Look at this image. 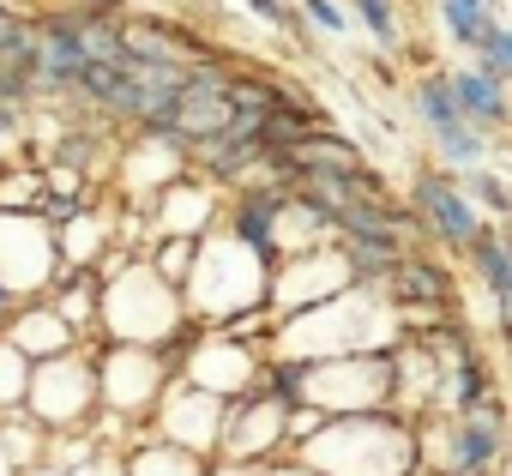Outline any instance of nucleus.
Wrapping results in <instances>:
<instances>
[{
  "instance_id": "6",
  "label": "nucleus",
  "mask_w": 512,
  "mask_h": 476,
  "mask_svg": "<svg viewBox=\"0 0 512 476\" xmlns=\"http://www.w3.org/2000/svg\"><path fill=\"white\" fill-rule=\"evenodd\" d=\"M266 223H272V199H266V193H260V199H247V211H241V235H247L253 248H272Z\"/></svg>"
},
{
  "instance_id": "13",
  "label": "nucleus",
  "mask_w": 512,
  "mask_h": 476,
  "mask_svg": "<svg viewBox=\"0 0 512 476\" xmlns=\"http://www.w3.org/2000/svg\"><path fill=\"white\" fill-rule=\"evenodd\" d=\"M253 13H266V19H284V0H247Z\"/></svg>"
},
{
  "instance_id": "5",
  "label": "nucleus",
  "mask_w": 512,
  "mask_h": 476,
  "mask_svg": "<svg viewBox=\"0 0 512 476\" xmlns=\"http://www.w3.org/2000/svg\"><path fill=\"white\" fill-rule=\"evenodd\" d=\"M488 452H494V428H488V422H470V428H458V464H464V470H476Z\"/></svg>"
},
{
  "instance_id": "4",
  "label": "nucleus",
  "mask_w": 512,
  "mask_h": 476,
  "mask_svg": "<svg viewBox=\"0 0 512 476\" xmlns=\"http://www.w3.org/2000/svg\"><path fill=\"white\" fill-rule=\"evenodd\" d=\"M416 109L428 115V127H434V133H452V127H464V115H458V103H452V85H446V79H428V85H416Z\"/></svg>"
},
{
  "instance_id": "2",
  "label": "nucleus",
  "mask_w": 512,
  "mask_h": 476,
  "mask_svg": "<svg viewBox=\"0 0 512 476\" xmlns=\"http://www.w3.org/2000/svg\"><path fill=\"white\" fill-rule=\"evenodd\" d=\"M446 85H452L458 115H476V121H506V91H500L488 73H458V79H446Z\"/></svg>"
},
{
  "instance_id": "11",
  "label": "nucleus",
  "mask_w": 512,
  "mask_h": 476,
  "mask_svg": "<svg viewBox=\"0 0 512 476\" xmlns=\"http://www.w3.org/2000/svg\"><path fill=\"white\" fill-rule=\"evenodd\" d=\"M458 398H464V404H476V398H482V368H476V362H464V368H458Z\"/></svg>"
},
{
  "instance_id": "3",
  "label": "nucleus",
  "mask_w": 512,
  "mask_h": 476,
  "mask_svg": "<svg viewBox=\"0 0 512 476\" xmlns=\"http://www.w3.org/2000/svg\"><path fill=\"white\" fill-rule=\"evenodd\" d=\"M440 7H446V25H452L458 43H470V49L488 43V31H494L488 7H494V0H440Z\"/></svg>"
},
{
  "instance_id": "10",
  "label": "nucleus",
  "mask_w": 512,
  "mask_h": 476,
  "mask_svg": "<svg viewBox=\"0 0 512 476\" xmlns=\"http://www.w3.org/2000/svg\"><path fill=\"white\" fill-rule=\"evenodd\" d=\"M470 193H476V199H488L494 211H512V193H506L494 175H470Z\"/></svg>"
},
{
  "instance_id": "1",
  "label": "nucleus",
  "mask_w": 512,
  "mask_h": 476,
  "mask_svg": "<svg viewBox=\"0 0 512 476\" xmlns=\"http://www.w3.org/2000/svg\"><path fill=\"white\" fill-rule=\"evenodd\" d=\"M416 205H422V217L446 235L452 248H464V242H476V235H482V223H476L470 199H464L446 175H422V181H416Z\"/></svg>"
},
{
  "instance_id": "7",
  "label": "nucleus",
  "mask_w": 512,
  "mask_h": 476,
  "mask_svg": "<svg viewBox=\"0 0 512 476\" xmlns=\"http://www.w3.org/2000/svg\"><path fill=\"white\" fill-rule=\"evenodd\" d=\"M440 145H446L452 163H476V157H482V133H470V121L452 127V133H440Z\"/></svg>"
},
{
  "instance_id": "9",
  "label": "nucleus",
  "mask_w": 512,
  "mask_h": 476,
  "mask_svg": "<svg viewBox=\"0 0 512 476\" xmlns=\"http://www.w3.org/2000/svg\"><path fill=\"white\" fill-rule=\"evenodd\" d=\"M356 13L368 19V31H374L380 43H392V0H356Z\"/></svg>"
},
{
  "instance_id": "12",
  "label": "nucleus",
  "mask_w": 512,
  "mask_h": 476,
  "mask_svg": "<svg viewBox=\"0 0 512 476\" xmlns=\"http://www.w3.org/2000/svg\"><path fill=\"white\" fill-rule=\"evenodd\" d=\"M308 13H314L326 31H338V25H344V19H338V7H326V0H308Z\"/></svg>"
},
{
  "instance_id": "8",
  "label": "nucleus",
  "mask_w": 512,
  "mask_h": 476,
  "mask_svg": "<svg viewBox=\"0 0 512 476\" xmlns=\"http://www.w3.org/2000/svg\"><path fill=\"white\" fill-rule=\"evenodd\" d=\"M482 55H488V79H494V73H512V31H488Z\"/></svg>"
}]
</instances>
